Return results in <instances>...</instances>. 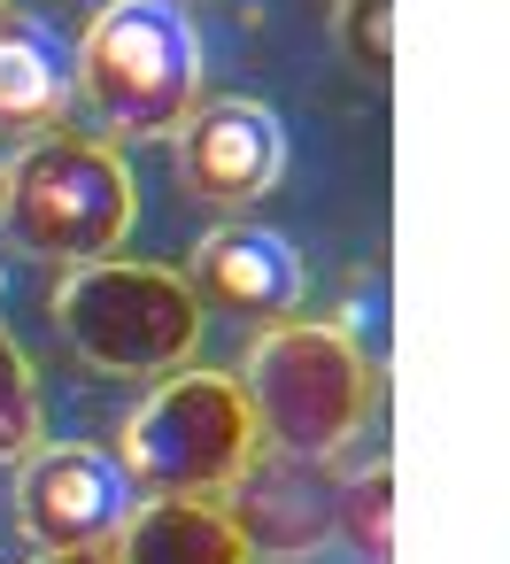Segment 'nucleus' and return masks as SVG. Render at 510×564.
I'll return each instance as SVG.
<instances>
[{"mask_svg": "<svg viewBox=\"0 0 510 564\" xmlns=\"http://www.w3.org/2000/svg\"><path fill=\"white\" fill-rule=\"evenodd\" d=\"M232 379H240V402H248L256 433L271 448H294V456L348 448L363 410H371V356L333 317H279V325H263Z\"/></svg>", "mask_w": 510, "mask_h": 564, "instance_id": "1", "label": "nucleus"}, {"mask_svg": "<svg viewBox=\"0 0 510 564\" xmlns=\"http://www.w3.org/2000/svg\"><path fill=\"white\" fill-rule=\"evenodd\" d=\"M263 448L232 371H171L117 433V471L140 502H225Z\"/></svg>", "mask_w": 510, "mask_h": 564, "instance_id": "2", "label": "nucleus"}, {"mask_svg": "<svg viewBox=\"0 0 510 564\" xmlns=\"http://www.w3.org/2000/svg\"><path fill=\"white\" fill-rule=\"evenodd\" d=\"M78 86L109 132L171 140L202 101V32L178 0H109L78 40Z\"/></svg>", "mask_w": 510, "mask_h": 564, "instance_id": "3", "label": "nucleus"}, {"mask_svg": "<svg viewBox=\"0 0 510 564\" xmlns=\"http://www.w3.org/2000/svg\"><path fill=\"white\" fill-rule=\"evenodd\" d=\"M55 325L86 364L124 371V379L186 371L194 348H202L194 286L178 271H163V263H124V256L70 263L63 286H55Z\"/></svg>", "mask_w": 510, "mask_h": 564, "instance_id": "4", "label": "nucleus"}, {"mask_svg": "<svg viewBox=\"0 0 510 564\" xmlns=\"http://www.w3.org/2000/svg\"><path fill=\"white\" fill-rule=\"evenodd\" d=\"M0 217L24 256L101 263L132 232V171L109 140L47 132L17 155V171H0Z\"/></svg>", "mask_w": 510, "mask_h": 564, "instance_id": "5", "label": "nucleus"}, {"mask_svg": "<svg viewBox=\"0 0 510 564\" xmlns=\"http://www.w3.org/2000/svg\"><path fill=\"white\" fill-rule=\"evenodd\" d=\"M132 518V487L117 471V456L101 448H32L24 479H17V525L32 533L40 556L55 549H117Z\"/></svg>", "mask_w": 510, "mask_h": 564, "instance_id": "6", "label": "nucleus"}, {"mask_svg": "<svg viewBox=\"0 0 510 564\" xmlns=\"http://www.w3.org/2000/svg\"><path fill=\"white\" fill-rule=\"evenodd\" d=\"M333 456H294V448H256L248 471L225 487V518L248 541V556H310L333 533Z\"/></svg>", "mask_w": 510, "mask_h": 564, "instance_id": "7", "label": "nucleus"}, {"mask_svg": "<svg viewBox=\"0 0 510 564\" xmlns=\"http://www.w3.org/2000/svg\"><path fill=\"white\" fill-rule=\"evenodd\" d=\"M171 140H178V178L217 209L271 194L286 171V132L263 101H194V117Z\"/></svg>", "mask_w": 510, "mask_h": 564, "instance_id": "8", "label": "nucleus"}, {"mask_svg": "<svg viewBox=\"0 0 510 564\" xmlns=\"http://www.w3.org/2000/svg\"><path fill=\"white\" fill-rule=\"evenodd\" d=\"M194 302L217 310V317H294L302 302V256L286 232L271 225H217L202 248H194V271H186Z\"/></svg>", "mask_w": 510, "mask_h": 564, "instance_id": "9", "label": "nucleus"}, {"mask_svg": "<svg viewBox=\"0 0 510 564\" xmlns=\"http://www.w3.org/2000/svg\"><path fill=\"white\" fill-rule=\"evenodd\" d=\"M78 94V55L32 9H0V124L9 132H63Z\"/></svg>", "mask_w": 510, "mask_h": 564, "instance_id": "10", "label": "nucleus"}, {"mask_svg": "<svg viewBox=\"0 0 510 564\" xmlns=\"http://www.w3.org/2000/svg\"><path fill=\"white\" fill-rule=\"evenodd\" d=\"M117 564H248V541L217 502H140L117 533Z\"/></svg>", "mask_w": 510, "mask_h": 564, "instance_id": "11", "label": "nucleus"}, {"mask_svg": "<svg viewBox=\"0 0 510 564\" xmlns=\"http://www.w3.org/2000/svg\"><path fill=\"white\" fill-rule=\"evenodd\" d=\"M333 533H348L371 564L394 556V471H387V464L340 479V495H333Z\"/></svg>", "mask_w": 510, "mask_h": 564, "instance_id": "12", "label": "nucleus"}, {"mask_svg": "<svg viewBox=\"0 0 510 564\" xmlns=\"http://www.w3.org/2000/svg\"><path fill=\"white\" fill-rule=\"evenodd\" d=\"M32 448H47V417H40V379L32 356L0 333V464H24Z\"/></svg>", "mask_w": 510, "mask_h": 564, "instance_id": "13", "label": "nucleus"}, {"mask_svg": "<svg viewBox=\"0 0 510 564\" xmlns=\"http://www.w3.org/2000/svg\"><path fill=\"white\" fill-rule=\"evenodd\" d=\"M340 47L356 55V70L387 78L394 70V0H340Z\"/></svg>", "mask_w": 510, "mask_h": 564, "instance_id": "14", "label": "nucleus"}, {"mask_svg": "<svg viewBox=\"0 0 510 564\" xmlns=\"http://www.w3.org/2000/svg\"><path fill=\"white\" fill-rule=\"evenodd\" d=\"M40 564H117V549H55V556H40Z\"/></svg>", "mask_w": 510, "mask_h": 564, "instance_id": "15", "label": "nucleus"}, {"mask_svg": "<svg viewBox=\"0 0 510 564\" xmlns=\"http://www.w3.org/2000/svg\"><path fill=\"white\" fill-rule=\"evenodd\" d=\"M0 9H9V0H0Z\"/></svg>", "mask_w": 510, "mask_h": 564, "instance_id": "16", "label": "nucleus"}, {"mask_svg": "<svg viewBox=\"0 0 510 564\" xmlns=\"http://www.w3.org/2000/svg\"><path fill=\"white\" fill-rule=\"evenodd\" d=\"M0 171H9V163H0Z\"/></svg>", "mask_w": 510, "mask_h": 564, "instance_id": "17", "label": "nucleus"}]
</instances>
